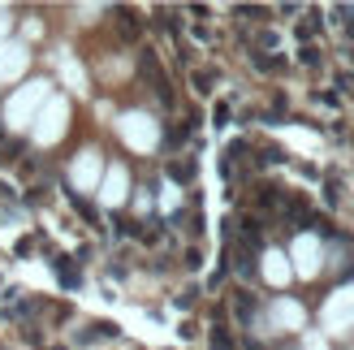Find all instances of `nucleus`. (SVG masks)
I'll return each mask as SVG.
<instances>
[{
    "instance_id": "5",
    "label": "nucleus",
    "mask_w": 354,
    "mask_h": 350,
    "mask_svg": "<svg viewBox=\"0 0 354 350\" xmlns=\"http://www.w3.org/2000/svg\"><path fill=\"white\" fill-rule=\"evenodd\" d=\"M320 320H324V333H346V329H354V282L328 294Z\"/></svg>"
},
{
    "instance_id": "9",
    "label": "nucleus",
    "mask_w": 354,
    "mask_h": 350,
    "mask_svg": "<svg viewBox=\"0 0 354 350\" xmlns=\"http://www.w3.org/2000/svg\"><path fill=\"white\" fill-rule=\"evenodd\" d=\"M268 324H272V333H298V329L307 324V311H303V303H294V299H277L268 307Z\"/></svg>"
},
{
    "instance_id": "11",
    "label": "nucleus",
    "mask_w": 354,
    "mask_h": 350,
    "mask_svg": "<svg viewBox=\"0 0 354 350\" xmlns=\"http://www.w3.org/2000/svg\"><path fill=\"white\" fill-rule=\"evenodd\" d=\"M182 203V195H177V186H165V195H160V208L169 212V208H177Z\"/></svg>"
},
{
    "instance_id": "1",
    "label": "nucleus",
    "mask_w": 354,
    "mask_h": 350,
    "mask_svg": "<svg viewBox=\"0 0 354 350\" xmlns=\"http://www.w3.org/2000/svg\"><path fill=\"white\" fill-rule=\"evenodd\" d=\"M52 100V82L48 78H30L22 82L17 91L5 100V126L9 130H30L35 126V117H39V109Z\"/></svg>"
},
{
    "instance_id": "12",
    "label": "nucleus",
    "mask_w": 354,
    "mask_h": 350,
    "mask_svg": "<svg viewBox=\"0 0 354 350\" xmlns=\"http://www.w3.org/2000/svg\"><path fill=\"white\" fill-rule=\"evenodd\" d=\"M9 30H13V17L0 9V44H9Z\"/></svg>"
},
{
    "instance_id": "6",
    "label": "nucleus",
    "mask_w": 354,
    "mask_h": 350,
    "mask_svg": "<svg viewBox=\"0 0 354 350\" xmlns=\"http://www.w3.org/2000/svg\"><path fill=\"white\" fill-rule=\"evenodd\" d=\"M104 169H109V165H104V156L95 147H82L74 156V165H69V182H74V190H82V195H95Z\"/></svg>"
},
{
    "instance_id": "7",
    "label": "nucleus",
    "mask_w": 354,
    "mask_h": 350,
    "mask_svg": "<svg viewBox=\"0 0 354 350\" xmlns=\"http://www.w3.org/2000/svg\"><path fill=\"white\" fill-rule=\"evenodd\" d=\"M95 199H100L104 208H121V203H126V199H130V169H126V165H109V169H104Z\"/></svg>"
},
{
    "instance_id": "8",
    "label": "nucleus",
    "mask_w": 354,
    "mask_h": 350,
    "mask_svg": "<svg viewBox=\"0 0 354 350\" xmlns=\"http://www.w3.org/2000/svg\"><path fill=\"white\" fill-rule=\"evenodd\" d=\"M30 69V48L26 44H0V86H9V82H17Z\"/></svg>"
},
{
    "instance_id": "3",
    "label": "nucleus",
    "mask_w": 354,
    "mask_h": 350,
    "mask_svg": "<svg viewBox=\"0 0 354 350\" xmlns=\"http://www.w3.org/2000/svg\"><path fill=\"white\" fill-rule=\"evenodd\" d=\"M65 130H69V100L65 95H52L39 109V117H35L30 138L39 147H52V143H61V138H65Z\"/></svg>"
},
{
    "instance_id": "10",
    "label": "nucleus",
    "mask_w": 354,
    "mask_h": 350,
    "mask_svg": "<svg viewBox=\"0 0 354 350\" xmlns=\"http://www.w3.org/2000/svg\"><path fill=\"white\" fill-rule=\"evenodd\" d=\"M259 273H263V282L268 286H277V290H286L290 282H294V268H290V255L286 251H263V259H259Z\"/></svg>"
},
{
    "instance_id": "4",
    "label": "nucleus",
    "mask_w": 354,
    "mask_h": 350,
    "mask_svg": "<svg viewBox=\"0 0 354 350\" xmlns=\"http://www.w3.org/2000/svg\"><path fill=\"white\" fill-rule=\"evenodd\" d=\"M290 268H294V277H303V282H311V277H320V268H324V242L315 238V234H298L294 242H290Z\"/></svg>"
},
{
    "instance_id": "2",
    "label": "nucleus",
    "mask_w": 354,
    "mask_h": 350,
    "mask_svg": "<svg viewBox=\"0 0 354 350\" xmlns=\"http://www.w3.org/2000/svg\"><path fill=\"white\" fill-rule=\"evenodd\" d=\"M117 134L130 151H156V143H160V121L143 109H130V113L117 117Z\"/></svg>"
}]
</instances>
